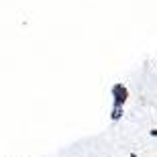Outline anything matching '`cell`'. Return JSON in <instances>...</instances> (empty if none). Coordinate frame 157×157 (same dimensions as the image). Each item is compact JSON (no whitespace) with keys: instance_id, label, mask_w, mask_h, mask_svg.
Masks as SVG:
<instances>
[{"instance_id":"cell-1","label":"cell","mask_w":157,"mask_h":157,"mask_svg":"<svg viewBox=\"0 0 157 157\" xmlns=\"http://www.w3.org/2000/svg\"><path fill=\"white\" fill-rule=\"evenodd\" d=\"M110 96H112V106H124V102L128 100V88L122 82H117L110 90Z\"/></svg>"},{"instance_id":"cell-3","label":"cell","mask_w":157,"mask_h":157,"mask_svg":"<svg viewBox=\"0 0 157 157\" xmlns=\"http://www.w3.org/2000/svg\"><path fill=\"white\" fill-rule=\"evenodd\" d=\"M149 135H151V137H157V128H151V131H149Z\"/></svg>"},{"instance_id":"cell-4","label":"cell","mask_w":157,"mask_h":157,"mask_svg":"<svg viewBox=\"0 0 157 157\" xmlns=\"http://www.w3.org/2000/svg\"><path fill=\"white\" fill-rule=\"evenodd\" d=\"M128 157H139V155H137V153H131V155H128Z\"/></svg>"},{"instance_id":"cell-2","label":"cell","mask_w":157,"mask_h":157,"mask_svg":"<svg viewBox=\"0 0 157 157\" xmlns=\"http://www.w3.org/2000/svg\"><path fill=\"white\" fill-rule=\"evenodd\" d=\"M122 114H124V110H122V106H112L110 121H112V122H118V121L122 118Z\"/></svg>"}]
</instances>
